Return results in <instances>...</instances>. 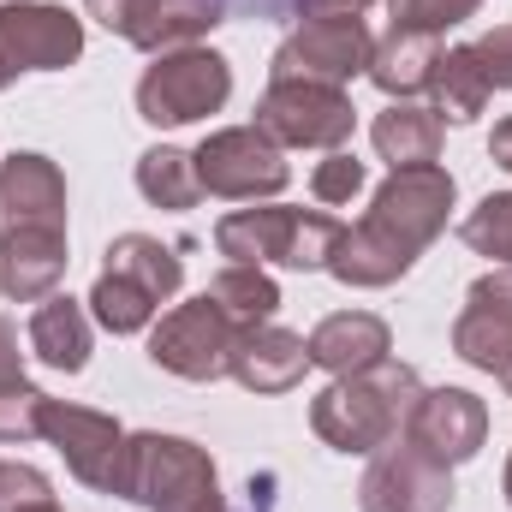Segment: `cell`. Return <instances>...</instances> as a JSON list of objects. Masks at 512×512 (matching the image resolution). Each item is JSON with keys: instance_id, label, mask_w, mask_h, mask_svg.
Here are the masks:
<instances>
[{"instance_id": "obj_1", "label": "cell", "mask_w": 512, "mask_h": 512, "mask_svg": "<svg viewBox=\"0 0 512 512\" xmlns=\"http://www.w3.org/2000/svg\"><path fill=\"white\" fill-rule=\"evenodd\" d=\"M459 203V185L447 167H399L387 173L364 209V221L340 227V245L328 256V274L358 292H382L399 274L417 268V256L447 233V215Z\"/></svg>"}, {"instance_id": "obj_2", "label": "cell", "mask_w": 512, "mask_h": 512, "mask_svg": "<svg viewBox=\"0 0 512 512\" xmlns=\"http://www.w3.org/2000/svg\"><path fill=\"white\" fill-rule=\"evenodd\" d=\"M423 393V376L399 358H382L376 370L358 376H334L310 399V429L334 447V453H382L393 435H405V417Z\"/></svg>"}, {"instance_id": "obj_3", "label": "cell", "mask_w": 512, "mask_h": 512, "mask_svg": "<svg viewBox=\"0 0 512 512\" xmlns=\"http://www.w3.org/2000/svg\"><path fill=\"white\" fill-rule=\"evenodd\" d=\"M126 501H137L143 512H227L209 447H197L185 435H161V429L131 435Z\"/></svg>"}, {"instance_id": "obj_4", "label": "cell", "mask_w": 512, "mask_h": 512, "mask_svg": "<svg viewBox=\"0 0 512 512\" xmlns=\"http://www.w3.org/2000/svg\"><path fill=\"white\" fill-rule=\"evenodd\" d=\"M340 245V221L322 209H286V203H262V209H233L215 221V251L227 262H280V268H328V256Z\"/></svg>"}, {"instance_id": "obj_5", "label": "cell", "mask_w": 512, "mask_h": 512, "mask_svg": "<svg viewBox=\"0 0 512 512\" xmlns=\"http://www.w3.org/2000/svg\"><path fill=\"white\" fill-rule=\"evenodd\" d=\"M233 96V66L227 54L191 42V48H173V54H155L137 78V120L155 131L173 126H197L209 114H221Z\"/></svg>"}, {"instance_id": "obj_6", "label": "cell", "mask_w": 512, "mask_h": 512, "mask_svg": "<svg viewBox=\"0 0 512 512\" xmlns=\"http://www.w3.org/2000/svg\"><path fill=\"white\" fill-rule=\"evenodd\" d=\"M42 441L66 459V471L96 489V495H120L126 501V465H131V429L120 417L96 411V405H72V399H48L42 405Z\"/></svg>"}, {"instance_id": "obj_7", "label": "cell", "mask_w": 512, "mask_h": 512, "mask_svg": "<svg viewBox=\"0 0 512 512\" xmlns=\"http://www.w3.org/2000/svg\"><path fill=\"white\" fill-rule=\"evenodd\" d=\"M239 322L203 292L191 304H173L155 328H149V364L179 376V382H221L233 376V346H239Z\"/></svg>"}, {"instance_id": "obj_8", "label": "cell", "mask_w": 512, "mask_h": 512, "mask_svg": "<svg viewBox=\"0 0 512 512\" xmlns=\"http://www.w3.org/2000/svg\"><path fill=\"white\" fill-rule=\"evenodd\" d=\"M256 126L268 131L280 149H346L358 126V108L340 84H310V78H268L256 102Z\"/></svg>"}, {"instance_id": "obj_9", "label": "cell", "mask_w": 512, "mask_h": 512, "mask_svg": "<svg viewBox=\"0 0 512 512\" xmlns=\"http://www.w3.org/2000/svg\"><path fill=\"white\" fill-rule=\"evenodd\" d=\"M197 185L203 197H227V203H262V197H280L292 167H286V149L268 137L262 126H227L209 131L197 149Z\"/></svg>"}, {"instance_id": "obj_10", "label": "cell", "mask_w": 512, "mask_h": 512, "mask_svg": "<svg viewBox=\"0 0 512 512\" xmlns=\"http://www.w3.org/2000/svg\"><path fill=\"white\" fill-rule=\"evenodd\" d=\"M370 60H376L370 24L346 18V12H322V18H304L298 30H286V42L268 60V78H310V84L346 90L352 78H370Z\"/></svg>"}, {"instance_id": "obj_11", "label": "cell", "mask_w": 512, "mask_h": 512, "mask_svg": "<svg viewBox=\"0 0 512 512\" xmlns=\"http://www.w3.org/2000/svg\"><path fill=\"white\" fill-rule=\"evenodd\" d=\"M84 54V18L60 0H6L0 6V90L18 72H66Z\"/></svg>"}, {"instance_id": "obj_12", "label": "cell", "mask_w": 512, "mask_h": 512, "mask_svg": "<svg viewBox=\"0 0 512 512\" xmlns=\"http://www.w3.org/2000/svg\"><path fill=\"white\" fill-rule=\"evenodd\" d=\"M364 512H453V471L429 453H417L405 435H393L382 453H370V471L358 483Z\"/></svg>"}, {"instance_id": "obj_13", "label": "cell", "mask_w": 512, "mask_h": 512, "mask_svg": "<svg viewBox=\"0 0 512 512\" xmlns=\"http://www.w3.org/2000/svg\"><path fill=\"white\" fill-rule=\"evenodd\" d=\"M453 352L495 376L501 393L512 399V268H495V274H477L465 286V310L453 322Z\"/></svg>"}, {"instance_id": "obj_14", "label": "cell", "mask_w": 512, "mask_h": 512, "mask_svg": "<svg viewBox=\"0 0 512 512\" xmlns=\"http://www.w3.org/2000/svg\"><path fill=\"white\" fill-rule=\"evenodd\" d=\"M405 441L429 459H441L447 471L477 459L489 441V405L465 387H423L411 417H405Z\"/></svg>"}, {"instance_id": "obj_15", "label": "cell", "mask_w": 512, "mask_h": 512, "mask_svg": "<svg viewBox=\"0 0 512 512\" xmlns=\"http://www.w3.org/2000/svg\"><path fill=\"white\" fill-rule=\"evenodd\" d=\"M66 227H0V298L42 304L66 280Z\"/></svg>"}, {"instance_id": "obj_16", "label": "cell", "mask_w": 512, "mask_h": 512, "mask_svg": "<svg viewBox=\"0 0 512 512\" xmlns=\"http://www.w3.org/2000/svg\"><path fill=\"white\" fill-rule=\"evenodd\" d=\"M0 227H66V173L48 155L12 149L0 161Z\"/></svg>"}, {"instance_id": "obj_17", "label": "cell", "mask_w": 512, "mask_h": 512, "mask_svg": "<svg viewBox=\"0 0 512 512\" xmlns=\"http://www.w3.org/2000/svg\"><path fill=\"white\" fill-rule=\"evenodd\" d=\"M304 370H310V346L292 328L256 322L233 346V382L245 387V393H292V387L304 382Z\"/></svg>"}, {"instance_id": "obj_18", "label": "cell", "mask_w": 512, "mask_h": 512, "mask_svg": "<svg viewBox=\"0 0 512 512\" xmlns=\"http://www.w3.org/2000/svg\"><path fill=\"white\" fill-rule=\"evenodd\" d=\"M310 364L328 370V376H358V370H376L387 352H393V334H387L382 316L370 310H334L310 328Z\"/></svg>"}, {"instance_id": "obj_19", "label": "cell", "mask_w": 512, "mask_h": 512, "mask_svg": "<svg viewBox=\"0 0 512 512\" xmlns=\"http://www.w3.org/2000/svg\"><path fill=\"white\" fill-rule=\"evenodd\" d=\"M221 18H227L221 0H131L126 30H120V36L155 60V54H173V48L203 42Z\"/></svg>"}, {"instance_id": "obj_20", "label": "cell", "mask_w": 512, "mask_h": 512, "mask_svg": "<svg viewBox=\"0 0 512 512\" xmlns=\"http://www.w3.org/2000/svg\"><path fill=\"white\" fill-rule=\"evenodd\" d=\"M24 340H30V358H42V364L60 370V376H78V370L90 364V346H96V334H90V310H84L78 298L54 292V298H42V304L30 310Z\"/></svg>"}, {"instance_id": "obj_21", "label": "cell", "mask_w": 512, "mask_h": 512, "mask_svg": "<svg viewBox=\"0 0 512 512\" xmlns=\"http://www.w3.org/2000/svg\"><path fill=\"white\" fill-rule=\"evenodd\" d=\"M441 137H447L441 114L423 108V102H387L382 114H376V126H370V143L387 161V173H399V167H435L441 161Z\"/></svg>"}, {"instance_id": "obj_22", "label": "cell", "mask_w": 512, "mask_h": 512, "mask_svg": "<svg viewBox=\"0 0 512 512\" xmlns=\"http://www.w3.org/2000/svg\"><path fill=\"white\" fill-rule=\"evenodd\" d=\"M435 60H441V36H429V30H387L376 42V60H370V84L387 102H417V96H429Z\"/></svg>"}, {"instance_id": "obj_23", "label": "cell", "mask_w": 512, "mask_h": 512, "mask_svg": "<svg viewBox=\"0 0 512 512\" xmlns=\"http://www.w3.org/2000/svg\"><path fill=\"white\" fill-rule=\"evenodd\" d=\"M102 268L126 274L131 286H143L155 304H173L179 286H185V262H179V251L161 245V239H149V233H120V239L102 251Z\"/></svg>"}, {"instance_id": "obj_24", "label": "cell", "mask_w": 512, "mask_h": 512, "mask_svg": "<svg viewBox=\"0 0 512 512\" xmlns=\"http://www.w3.org/2000/svg\"><path fill=\"white\" fill-rule=\"evenodd\" d=\"M429 108L441 114V126H471L483 108H489V78H483V66H477V54H471V42H459V48H441V60H435V78H429Z\"/></svg>"}, {"instance_id": "obj_25", "label": "cell", "mask_w": 512, "mask_h": 512, "mask_svg": "<svg viewBox=\"0 0 512 512\" xmlns=\"http://www.w3.org/2000/svg\"><path fill=\"white\" fill-rule=\"evenodd\" d=\"M137 191H143V203H155V209H197L203 203V185H197V161H191V149H173V143H155V149H143L137 155Z\"/></svg>"}, {"instance_id": "obj_26", "label": "cell", "mask_w": 512, "mask_h": 512, "mask_svg": "<svg viewBox=\"0 0 512 512\" xmlns=\"http://www.w3.org/2000/svg\"><path fill=\"white\" fill-rule=\"evenodd\" d=\"M209 298H215L239 328L274 322V310H280V286H274V274L256 268V262H227V268L209 280Z\"/></svg>"}, {"instance_id": "obj_27", "label": "cell", "mask_w": 512, "mask_h": 512, "mask_svg": "<svg viewBox=\"0 0 512 512\" xmlns=\"http://www.w3.org/2000/svg\"><path fill=\"white\" fill-rule=\"evenodd\" d=\"M90 322H102L108 334H143V328H155V316H161V304L143 292V286H131L126 274H114V268H102L96 274V286H90Z\"/></svg>"}, {"instance_id": "obj_28", "label": "cell", "mask_w": 512, "mask_h": 512, "mask_svg": "<svg viewBox=\"0 0 512 512\" xmlns=\"http://www.w3.org/2000/svg\"><path fill=\"white\" fill-rule=\"evenodd\" d=\"M459 239L477 256H489L495 268H512V191H489V197L459 221Z\"/></svg>"}, {"instance_id": "obj_29", "label": "cell", "mask_w": 512, "mask_h": 512, "mask_svg": "<svg viewBox=\"0 0 512 512\" xmlns=\"http://www.w3.org/2000/svg\"><path fill=\"white\" fill-rule=\"evenodd\" d=\"M42 405H48V393L30 387L24 376L18 382H0V447L36 441L42 435Z\"/></svg>"}, {"instance_id": "obj_30", "label": "cell", "mask_w": 512, "mask_h": 512, "mask_svg": "<svg viewBox=\"0 0 512 512\" xmlns=\"http://www.w3.org/2000/svg\"><path fill=\"white\" fill-rule=\"evenodd\" d=\"M477 12H483V0H387L393 30H429V36H447L453 24H465Z\"/></svg>"}, {"instance_id": "obj_31", "label": "cell", "mask_w": 512, "mask_h": 512, "mask_svg": "<svg viewBox=\"0 0 512 512\" xmlns=\"http://www.w3.org/2000/svg\"><path fill=\"white\" fill-rule=\"evenodd\" d=\"M364 179H370V167H364L358 155L334 149V155H322V161H316V173H310V197H316V203H328V209H340V203H352V197L364 191Z\"/></svg>"}, {"instance_id": "obj_32", "label": "cell", "mask_w": 512, "mask_h": 512, "mask_svg": "<svg viewBox=\"0 0 512 512\" xmlns=\"http://www.w3.org/2000/svg\"><path fill=\"white\" fill-rule=\"evenodd\" d=\"M36 501H54V483L36 465L0 459V512H24V507H36Z\"/></svg>"}, {"instance_id": "obj_33", "label": "cell", "mask_w": 512, "mask_h": 512, "mask_svg": "<svg viewBox=\"0 0 512 512\" xmlns=\"http://www.w3.org/2000/svg\"><path fill=\"white\" fill-rule=\"evenodd\" d=\"M471 54H477V66H483L489 90H512V24L483 30V36L471 42Z\"/></svg>"}, {"instance_id": "obj_34", "label": "cell", "mask_w": 512, "mask_h": 512, "mask_svg": "<svg viewBox=\"0 0 512 512\" xmlns=\"http://www.w3.org/2000/svg\"><path fill=\"white\" fill-rule=\"evenodd\" d=\"M24 376V352H18V328L0 316V382H18Z\"/></svg>"}, {"instance_id": "obj_35", "label": "cell", "mask_w": 512, "mask_h": 512, "mask_svg": "<svg viewBox=\"0 0 512 512\" xmlns=\"http://www.w3.org/2000/svg\"><path fill=\"white\" fill-rule=\"evenodd\" d=\"M84 12H90V18H96L102 30H114V36H120V30H126L131 0H84Z\"/></svg>"}, {"instance_id": "obj_36", "label": "cell", "mask_w": 512, "mask_h": 512, "mask_svg": "<svg viewBox=\"0 0 512 512\" xmlns=\"http://www.w3.org/2000/svg\"><path fill=\"white\" fill-rule=\"evenodd\" d=\"M364 6H376V0H298L304 18H322V12H346V18H358Z\"/></svg>"}, {"instance_id": "obj_37", "label": "cell", "mask_w": 512, "mask_h": 512, "mask_svg": "<svg viewBox=\"0 0 512 512\" xmlns=\"http://www.w3.org/2000/svg\"><path fill=\"white\" fill-rule=\"evenodd\" d=\"M227 12H256V18H274V12H298V0H221Z\"/></svg>"}, {"instance_id": "obj_38", "label": "cell", "mask_w": 512, "mask_h": 512, "mask_svg": "<svg viewBox=\"0 0 512 512\" xmlns=\"http://www.w3.org/2000/svg\"><path fill=\"white\" fill-rule=\"evenodd\" d=\"M489 155H495V167L512 173V120H495V131H489Z\"/></svg>"}, {"instance_id": "obj_39", "label": "cell", "mask_w": 512, "mask_h": 512, "mask_svg": "<svg viewBox=\"0 0 512 512\" xmlns=\"http://www.w3.org/2000/svg\"><path fill=\"white\" fill-rule=\"evenodd\" d=\"M24 512H60V501H36V507H24Z\"/></svg>"}, {"instance_id": "obj_40", "label": "cell", "mask_w": 512, "mask_h": 512, "mask_svg": "<svg viewBox=\"0 0 512 512\" xmlns=\"http://www.w3.org/2000/svg\"><path fill=\"white\" fill-rule=\"evenodd\" d=\"M501 489H507V507H512V459H507V477H501Z\"/></svg>"}]
</instances>
